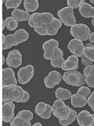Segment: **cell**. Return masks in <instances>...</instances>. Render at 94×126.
I'll return each instance as SVG.
<instances>
[{
    "mask_svg": "<svg viewBox=\"0 0 94 126\" xmlns=\"http://www.w3.org/2000/svg\"><path fill=\"white\" fill-rule=\"evenodd\" d=\"M92 116H93V117H94V123H93V126H94V114H92Z\"/></svg>",
    "mask_w": 94,
    "mask_h": 126,
    "instance_id": "obj_43",
    "label": "cell"
},
{
    "mask_svg": "<svg viewBox=\"0 0 94 126\" xmlns=\"http://www.w3.org/2000/svg\"><path fill=\"white\" fill-rule=\"evenodd\" d=\"M88 39H89L90 42H91V43L94 44V32H92V33H90Z\"/></svg>",
    "mask_w": 94,
    "mask_h": 126,
    "instance_id": "obj_35",
    "label": "cell"
},
{
    "mask_svg": "<svg viewBox=\"0 0 94 126\" xmlns=\"http://www.w3.org/2000/svg\"><path fill=\"white\" fill-rule=\"evenodd\" d=\"M35 68L32 65L29 64L19 69L17 73L18 81L21 85H26L31 81L34 76Z\"/></svg>",
    "mask_w": 94,
    "mask_h": 126,
    "instance_id": "obj_9",
    "label": "cell"
},
{
    "mask_svg": "<svg viewBox=\"0 0 94 126\" xmlns=\"http://www.w3.org/2000/svg\"><path fill=\"white\" fill-rule=\"evenodd\" d=\"M22 2V0H7L5 1L4 4L8 10L11 8H14L15 10L20 6Z\"/></svg>",
    "mask_w": 94,
    "mask_h": 126,
    "instance_id": "obj_28",
    "label": "cell"
},
{
    "mask_svg": "<svg viewBox=\"0 0 94 126\" xmlns=\"http://www.w3.org/2000/svg\"><path fill=\"white\" fill-rule=\"evenodd\" d=\"M23 6L26 12L34 13L39 8V2L38 0H24Z\"/></svg>",
    "mask_w": 94,
    "mask_h": 126,
    "instance_id": "obj_22",
    "label": "cell"
},
{
    "mask_svg": "<svg viewBox=\"0 0 94 126\" xmlns=\"http://www.w3.org/2000/svg\"><path fill=\"white\" fill-rule=\"evenodd\" d=\"M28 25L41 36H53L61 27L62 23L49 12L34 13L30 15Z\"/></svg>",
    "mask_w": 94,
    "mask_h": 126,
    "instance_id": "obj_1",
    "label": "cell"
},
{
    "mask_svg": "<svg viewBox=\"0 0 94 126\" xmlns=\"http://www.w3.org/2000/svg\"><path fill=\"white\" fill-rule=\"evenodd\" d=\"M78 12L83 17L86 18L94 17V7L89 3H85L80 6Z\"/></svg>",
    "mask_w": 94,
    "mask_h": 126,
    "instance_id": "obj_19",
    "label": "cell"
},
{
    "mask_svg": "<svg viewBox=\"0 0 94 126\" xmlns=\"http://www.w3.org/2000/svg\"><path fill=\"white\" fill-rule=\"evenodd\" d=\"M83 54L86 58L92 62H94V47H85L83 51Z\"/></svg>",
    "mask_w": 94,
    "mask_h": 126,
    "instance_id": "obj_27",
    "label": "cell"
},
{
    "mask_svg": "<svg viewBox=\"0 0 94 126\" xmlns=\"http://www.w3.org/2000/svg\"><path fill=\"white\" fill-rule=\"evenodd\" d=\"M15 105L13 102L3 103L2 107V120L6 123H10L14 117Z\"/></svg>",
    "mask_w": 94,
    "mask_h": 126,
    "instance_id": "obj_12",
    "label": "cell"
},
{
    "mask_svg": "<svg viewBox=\"0 0 94 126\" xmlns=\"http://www.w3.org/2000/svg\"><path fill=\"white\" fill-rule=\"evenodd\" d=\"M81 63L83 65L87 66H89V65H92L94 62H92V61H90L89 59L86 58L84 56H83L82 57Z\"/></svg>",
    "mask_w": 94,
    "mask_h": 126,
    "instance_id": "obj_34",
    "label": "cell"
},
{
    "mask_svg": "<svg viewBox=\"0 0 94 126\" xmlns=\"http://www.w3.org/2000/svg\"><path fill=\"white\" fill-rule=\"evenodd\" d=\"M68 49L73 55L82 57L83 56V51L85 46L82 41L78 39H71L68 44Z\"/></svg>",
    "mask_w": 94,
    "mask_h": 126,
    "instance_id": "obj_13",
    "label": "cell"
},
{
    "mask_svg": "<svg viewBox=\"0 0 94 126\" xmlns=\"http://www.w3.org/2000/svg\"><path fill=\"white\" fill-rule=\"evenodd\" d=\"M42 48L44 50V59L50 60L52 67L61 68V65L65 60L63 58V52L59 48V42L55 39H50L43 44Z\"/></svg>",
    "mask_w": 94,
    "mask_h": 126,
    "instance_id": "obj_2",
    "label": "cell"
},
{
    "mask_svg": "<svg viewBox=\"0 0 94 126\" xmlns=\"http://www.w3.org/2000/svg\"><path fill=\"white\" fill-rule=\"evenodd\" d=\"M6 64L12 68H18L22 64V55L17 49L10 51L6 59Z\"/></svg>",
    "mask_w": 94,
    "mask_h": 126,
    "instance_id": "obj_10",
    "label": "cell"
},
{
    "mask_svg": "<svg viewBox=\"0 0 94 126\" xmlns=\"http://www.w3.org/2000/svg\"><path fill=\"white\" fill-rule=\"evenodd\" d=\"M55 96L57 99L61 100H67L68 99L71 98V93L68 89L59 87L55 91Z\"/></svg>",
    "mask_w": 94,
    "mask_h": 126,
    "instance_id": "obj_21",
    "label": "cell"
},
{
    "mask_svg": "<svg viewBox=\"0 0 94 126\" xmlns=\"http://www.w3.org/2000/svg\"><path fill=\"white\" fill-rule=\"evenodd\" d=\"M91 23H92V26L94 27V17L92 18V19Z\"/></svg>",
    "mask_w": 94,
    "mask_h": 126,
    "instance_id": "obj_41",
    "label": "cell"
},
{
    "mask_svg": "<svg viewBox=\"0 0 94 126\" xmlns=\"http://www.w3.org/2000/svg\"><path fill=\"white\" fill-rule=\"evenodd\" d=\"M77 94H81L82 96H85L86 98H88L90 96V94H91V90L88 86H81L78 88L77 92Z\"/></svg>",
    "mask_w": 94,
    "mask_h": 126,
    "instance_id": "obj_31",
    "label": "cell"
},
{
    "mask_svg": "<svg viewBox=\"0 0 94 126\" xmlns=\"http://www.w3.org/2000/svg\"><path fill=\"white\" fill-rule=\"evenodd\" d=\"M70 33L75 39L82 41H87L91 32L90 29L86 24L77 23L71 26Z\"/></svg>",
    "mask_w": 94,
    "mask_h": 126,
    "instance_id": "obj_7",
    "label": "cell"
},
{
    "mask_svg": "<svg viewBox=\"0 0 94 126\" xmlns=\"http://www.w3.org/2000/svg\"><path fill=\"white\" fill-rule=\"evenodd\" d=\"M2 43H3V44L4 43V42H6V36L4 35V34H3V33H2Z\"/></svg>",
    "mask_w": 94,
    "mask_h": 126,
    "instance_id": "obj_38",
    "label": "cell"
},
{
    "mask_svg": "<svg viewBox=\"0 0 94 126\" xmlns=\"http://www.w3.org/2000/svg\"><path fill=\"white\" fill-rule=\"evenodd\" d=\"M77 115H78L77 114V112H76L75 110L70 108V114L69 115V118L66 119V120H59V123L63 126H69V125L72 124L77 119Z\"/></svg>",
    "mask_w": 94,
    "mask_h": 126,
    "instance_id": "obj_24",
    "label": "cell"
},
{
    "mask_svg": "<svg viewBox=\"0 0 94 126\" xmlns=\"http://www.w3.org/2000/svg\"><path fill=\"white\" fill-rule=\"evenodd\" d=\"M85 3L84 0H67V5L69 7L73 9H77L80 8L83 3Z\"/></svg>",
    "mask_w": 94,
    "mask_h": 126,
    "instance_id": "obj_30",
    "label": "cell"
},
{
    "mask_svg": "<svg viewBox=\"0 0 94 126\" xmlns=\"http://www.w3.org/2000/svg\"><path fill=\"white\" fill-rule=\"evenodd\" d=\"M94 47V44L91 43V42H90V43H87V44L85 46V47Z\"/></svg>",
    "mask_w": 94,
    "mask_h": 126,
    "instance_id": "obj_37",
    "label": "cell"
},
{
    "mask_svg": "<svg viewBox=\"0 0 94 126\" xmlns=\"http://www.w3.org/2000/svg\"><path fill=\"white\" fill-rule=\"evenodd\" d=\"M61 79H62V76L61 73L57 71H51L44 79L45 86L47 88H53L56 85L60 84Z\"/></svg>",
    "mask_w": 94,
    "mask_h": 126,
    "instance_id": "obj_11",
    "label": "cell"
},
{
    "mask_svg": "<svg viewBox=\"0 0 94 126\" xmlns=\"http://www.w3.org/2000/svg\"><path fill=\"white\" fill-rule=\"evenodd\" d=\"M87 104L94 112V91L92 93H91L90 96L87 98Z\"/></svg>",
    "mask_w": 94,
    "mask_h": 126,
    "instance_id": "obj_33",
    "label": "cell"
},
{
    "mask_svg": "<svg viewBox=\"0 0 94 126\" xmlns=\"http://www.w3.org/2000/svg\"><path fill=\"white\" fill-rule=\"evenodd\" d=\"M59 20L67 27H71L76 24L77 20L74 16L73 8L69 6L63 8L57 12Z\"/></svg>",
    "mask_w": 94,
    "mask_h": 126,
    "instance_id": "obj_8",
    "label": "cell"
},
{
    "mask_svg": "<svg viewBox=\"0 0 94 126\" xmlns=\"http://www.w3.org/2000/svg\"><path fill=\"white\" fill-rule=\"evenodd\" d=\"M3 102H16V103H24V98L25 90L22 87L18 85H9L3 86Z\"/></svg>",
    "mask_w": 94,
    "mask_h": 126,
    "instance_id": "obj_3",
    "label": "cell"
},
{
    "mask_svg": "<svg viewBox=\"0 0 94 126\" xmlns=\"http://www.w3.org/2000/svg\"><path fill=\"white\" fill-rule=\"evenodd\" d=\"M77 120L80 126H92L94 123V117L92 114L87 110H82L77 115Z\"/></svg>",
    "mask_w": 94,
    "mask_h": 126,
    "instance_id": "obj_15",
    "label": "cell"
},
{
    "mask_svg": "<svg viewBox=\"0 0 94 126\" xmlns=\"http://www.w3.org/2000/svg\"><path fill=\"white\" fill-rule=\"evenodd\" d=\"M11 126H31L30 120H26L23 117L16 116L12 122H10Z\"/></svg>",
    "mask_w": 94,
    "mask_h": 126,
    "instance_id": "obj_23",
    "label": "cell"
},
{
    "mask_svg": "<svg viewBox=\"0 0 94 126\" xmlns=\"http://www.w3.org/2000/svg\"><path fill=\"white\" fill-rule=\"evenodd\" d=\"M1 25H2V30H4V29H5V27H6V25H5V22H4V20L3 19H1Z\"/></svg>",
    "mask_w": 94,
    "mask_h": 126,
    "instance_id": "obj_36",
    "label": "cell"
},
{
    "mask_svg": "<svg viewBox=\"0 0 94 126\" xmlns=\"http://www.w3.org/2000/svg\"><path fill=\"white\" fill-rule=\"evenodd\" d=\"M83 75L85 77L86 84L89 87L94 88V65L86 66L83 69Z\"/></svg>",
    "mask_w": 94,
    "mask_h": 126,
    "instance_id": "obj_17",
    "label": "cell"
},
{
    "mask_svg": "<svg viewBox=\"0 0 94 126\" xmlns=\"http://www.w3.org/2000/svg\"><path fill=\"white\" fill-rule=\"evenodd\" d=\"M16 116L21 117L24 119H26L31 121L32 119H33V113L30 111V110H22L18 112L16 115Z\"/></svg>",
    "mask_w": 94,
    "mask_h": 126,
    "instance_id": "obj_29",
    "label": "cell"
},
{
    "mask_svg": "<svg viewBox=\"0 0 94 126\" xmlns=\"http://www.w3.org/2000/svg\"><path fill=\"white\" fill-rule=\"evenodd\" d=\"M29 39V33L24 29L17 30L13 34L6 35V42L3 44V50L10 49L13 46H16Z\"/></svg>",
    "mask_w": 94,
    "mask_h": 126,
    "instance_id": "obj_4",
    "label": "cell"
},
{
    "mask_svg": "<svg viewBox=\"0 0 94 126\" xmlns=\"http://www.w3.org/2000/svg\"><path fill=\"white\" fill-rule=\"evenodd\" d=\"M4 62H5V57L4 56H2V64H4Z\"/></svg>",
    "mask_w": 94,
    "mask_h": 126,
    "instance_id": "obj_40",
    "label": "cell"
},
{
    "mask_svg": "<svg viewBox=\"0 0 94 126\" xmlns=\"http://www.w3.org/2000/svg\"><path fill=\"white\" fill-rule=\"evenodd\" d=\"M52 110L55 117L59 120H66L69 118L70 114V108L65 104L63 100L57 99L52 105Z\"/></svg>",
    "mask_w": 94,
    "mask_h": 126,
    "instance_id": "obj_6",
    "label": "cell"
},
{
    "mask_svg": "<svg viewBox=\"0 0 94 126\" xmlns=\"http://www.w3.org/2000/svg\"><path fill=\"white\" fill-rule=\"evenodd\" d=\"M12 15L18 22H24L29 20L30 15L26 11H24L21 9H15L12 12Z\"/></svg>",
    "mask_w": 94,
    "mask_h": 126,
    "instance_id": "obj_20",
    "label": "cell"
},
{
    "mask_svg": "<svg viewBox=\"0 0 94 126\" xmlns=\"http://www.w3.org/2000/svg\"><path fill=\"white\" fill-rule=\"evenodd\" d=\"M5 25L8 30L10 31H13L16 30L18 25V22L13 16H8L4 20Z\"/></svg>",
    "mask_w": 94,
    "mask_h": 126,
    "instance_id": "obj_25",
    "label": "cell"
},
{
    "mask_svg": "<svg viewBox=\"0 0 94 126\" xmlns=\"http://www.w3.org/2000/svg\"><path fill=\"white\" fill-rule=\"evenodd\" d=\"M53 112V110H52V106L50 105L49 104H48V107H47V110L44 113H43L42 115L40 117L41 119H49L51 117V113Z\"/></svg>",
    "mask_w": 94,
    "mask_h": 126,
    "instance_id": "obj_32",
    "label": "cell"
},
{
    "mask_svg": "<svg viewBox=\"0 0 94 126\" xmlns=\"http://www.w3.org/2000/svg\"><path fill=\"white\" fill-rule=\"evenodd\" d=\"M48 104L44 103V102H39L35 107V112L38 116L40 117L47 111Z\"/></svg>",
    "mask_w": 94,
    "mask_h": 126,
    "instance_id": "obj_26",
    "label": "cell"
},
{
    "mask_svg": "<svg viewBox=\"0 0 94 126\" xmlns=\"http://www.w3.org/2000/svg\"><path fill=\"white\" fill-rule=\"evenodd\" d=\"M78 69V58L75 55L69 56L61 65V69L65 71H77Z\"/></svg>",
    "mask_w": 94,
    "mask_h": 126,
    "instance_id": "obj_16",
    "label": "cell"
},
{
    "mask_svg": "<svg viewBox=\"0 0 94 126\" xmlns=\"http://www.w3.org/2000/svg\"><path fill=\"white\" fill-rule=\"evenodd\" d=\"M90 3H93V4H94V0H90Z\"/></svg>",
    "mask_w": 94,
    "mask_h": 126,
    "instance_id": "obj_42",
    "label": "cell"
},
{
    "mask_svg": "<svg viewBox=\"0 0 94 126\" xmlns=\"http://www.w3.org/2000/svg\"><path fill=\"white\" fill-rule=\"evenodd\" d=\"M33 126H42V124L40 122H36L35 124H33Z\"/></svg>",
    "mask_w": 94,
    "mask_h": 126,
    "instance_id": "obj_39",
    "label": "cell"
},
{
    "mask_svg": "<svg viewBox=\"0 0 94 126\" xmlns=\"http://www.w3.org/2000/svg\"><path fill=\"white\" fill-rule=\"evenodd\" d=\"M3 72V83L2 86H6L9 85H17V80L15 77L14 71L10 67L4 68Z\"/></svg>",
    "mask_w": 94,
    "mask_h": 126,
    "instance_id": "obj_14",
    "label": "cell"
},
{
    "mask_svg": "<svg viewBox=\"0 0 94 126\" xmlns=\"http://www.w3.org/2000/svg\"><path fill=\"white\" fill-rule=\"evenodd\" d=\"M71 104L74 108H82L87 104V98L77 93L73 94L71 96Z\"/></svg>",
    "mask_w": 94,
    "mask_h": 126,
    "instance_id": "obj_18",
    "label": "cell"
},
{
    "mask_svg": "<svg viewBox=\"0 0 94 126\" xmlns=\"http://www.w3.org/2000/svg\"><path fill=\"white\" fill-rule=\"evenodd\" d=\"M62 79L67 85L79 87L86 83L85 77L80 72L77 71H68L64 73Z\"/></svg>",
    "mask_w": 94,
    "mask_h": 126,
    "instance_id": "obj_5",
    "label": "cell"
}]
</instances>
